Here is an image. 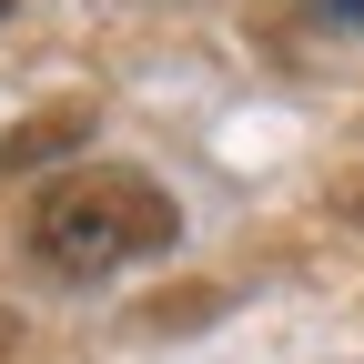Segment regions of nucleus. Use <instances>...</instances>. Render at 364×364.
Listing matches in <instances>:
<instances>
[{
    "label": "nucleus",
    "mask_w": 364,
    "mask_h": 364,
    "mask_svg": "<svg viewBox=\"0 0 364 364\" xmlns=\"http://www.w3.org/2000/svg\"><path fill=\"white\" fill-rule=\"evenodd\" d=\"M172 233H182L172 193H162V182H142V172H112V162L51 182V193H41V213H31L41 263L71 273V284H102V273L142 263V253H172Z\"/></svg>",
    "instance_id": "obj_1"
},
{
    "label": "nucleus",
    "mask_w": 364,
    "mask_h": 364,
    "mask_svg": "<svg viewBox=\"0 0 364 364\" xmlns=\"http://www.w3.org/2000/svg\"><path fill=\"white\" fill-rule=\"evenodd\" d=\"M81 132H91V112H81V102L41 112V122H21V132H0V172H31V162H51L61 142H81Z\"/></svg>",
    "instance_id": "obj_2"
},
{
    "label": "nucleus",
    "mask_w": 364,
    "mask_h": 364,
    "mask_svg": "<svg viewBox=\"0 0 364 364\" xmlns=\"http://www.w3.org/2000/svg\"><path fill=\"white\" fill-rule=\"evenodd\" d=\"M324 21H344V31H364V0H314Z\"/></svg>",
    "instance_id": "obj_3"
},
{
    "label": "nucleus",
    "mask_w": 364,
    "mask_h": 364,
    "mask_svg": "<svg viewBox=\"0 0 364 364\" xmlns=\"http://www.w3.org/2000/svg\"><path fill=\"white\" fill-rule=\"evenodd\" d=\"M0 11H11V0H0Z\"/></svg>",
    "instance_id": "obj_4"
}]
</instances>
